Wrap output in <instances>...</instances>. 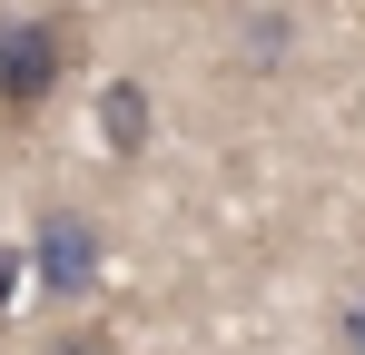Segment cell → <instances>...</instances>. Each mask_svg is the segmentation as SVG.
Masks as SVG:
<instances>
[{
    "instance_id": "obj_1",
    "label": "cell",
    "mask_w": 365,
    "mask_h": 355,
    "mask_svg": "<svg viewBox=\"0 0 365 355\" xmlns=\"http://www.w3.org/2000/svg\"><path fill=\"white\" fill-rule=\"evenodd\" d=\"M69 50H79V30L69 20H0V109H40L50 89L69 79Z\"/></svg>"
},
{
    "instance_id": "obj_6",
    "label": "cell",
    "mask_w": 365,
    "mask_h": 355,
    "mask_svg": "<svg viewBox=\"0 0 365 355\" xmlns=\"http://www.w3.org/2000/svg\"><path fill=\"white\" fill-rule=\"evenodd\" d=\"M336 346H346V355H365V296H346V316H336Z\"/></svg>"
},
{
    "instance_id": "obj_4",
    "label": "cell",
    "mask_w": 365,
    "mask_h": 355,
    "mask_svg": "<svg viewBox=\"0 0 365 355\" xmlns=\"http://www.w3.org/2000/svg\"><path fill=\"white\" fill-rule=\"evenodd\" d=\"M237 59H247V69H277V59H287V20H277V10H257V20L237 30Z\"/></svg>"
},
{
    "instance_id": "obj_2",
    "label": "cell",
    "mask_w": 365,
    "mask_h": 355,
    "mask_svg": "<svg viewBox=\"0 0 365 355\" xmlns=\"http://www.w3.org/2000/svg\"><path fill=\"white\" fill-rule=\"evenodd\" d=\"M30 277L50 296H89L99 287V227H89L79 207H40V227H30Z\"/></svg>"
},
{
    "instance_id": "obj_3",
    "label": "cell",
    "mask_w": 365,
    "mask_h": 355,
    "mask_svg": "<svg viewBox=\"0 0 365 355\" xmlns=\"http://www.w3.org/2000/svg\"><path fill=\"white\" fill-rule=\"evenodd\" d=\"M148 128H158L148 89H138V79H109V89H99V138H109L119 158H138V148H148Z\"/></svg>"
},
{
    "instance_id": "obj_5",
    "label": "cell",
    "mask_w": 365,
    "mask_h": 355,
    "mask_svg": "<svg viewBox=\"0 0 365 355\" xmlns=\"http://www.w3.org/2000/svg\"><path fill=\"white\" fill-rule=\"evenodd\" d=\"M40 355H119V346H109L99 326H60V336H50V346H40Z\"/></svg>"
},
{
    "instance_id": "obj_7",
    "label": "cell",
    "mask_w": 365,
    "mask_h": 355,
    "mask_svg": "<svg viewBox=\"0 0 365 355\" xmlns=\"http://www.w3.org/2000/svg\"><path fill=\"white\" fill-rule=\"evenodd\" d=\"M10 287H20V257H0V306H10Z\"/></svg>"
}]
</instances>
